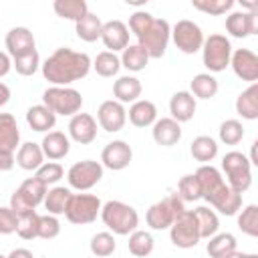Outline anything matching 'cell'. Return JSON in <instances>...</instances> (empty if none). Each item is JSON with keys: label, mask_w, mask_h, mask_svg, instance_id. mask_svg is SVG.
<instances>
[{"label": "cell", "mask_w": 258, "mask_h": 258, "mask_svg": "<svg viewBox=\"0 0 258 258\" xmlns=\"http://www.w3.org/2000/svg\"><path fill=\"white\" fill-rule=\"evenodd\" d=\"M97 121H99L101 129H105L109 133H117L127 123V111H125V107L119 101L109 99V101H103L99 105V109H97Z\"/></svg>", "instance_id": "5bb4252c"}, {"label": "cell", "mask_w": 258, "mask_h": 258, "mask_svg": "<svg viewBox=\"0 0 258 258\" xmlns=\"http://www.w3.org/2000/svg\"><path fill=\"white\" fill-rule=\"evenodd\" d=\"M206 202L224 216H234L238 214V210H242V196L236 194L228 183H224L218 191H214Z\"/></svg>", "instance_id": "d6986e66"}, {"label": "cell", "mask_w": 258, "mask_h": 258, "mask_svg": "<svg viewBox=\"0 0 258 258\" xmlns=\"http://www.w3.org/2000/svg\"><path fill=\"white\" fill-rule=\"evenodd\" d=\"M169 113L171 119L177 123H187L196 115V99L189 91H177L169 99Z\"/></svg>", "instance_id": "7402d4cb"}, {"label": "cell", "mask_w": 258, "mask_h": 258, "mask_svg": "<svg viewBox=\"0 0 258 258\" xmlns=\"http://www.w3.org/2000/svg\"><path fill=\"white\" fill-rule=\"evenodd\" d=\"M18 228V216L10 206H0V234H14Z\"/></svg>", "instance_id": "f907efd6"}, {"label": "cell", "mask_w": 258, "mask_h": 258, "mask_svg": "<svg viewBox=\"0 0 258 258\" xmlns=\"http://www.w3.org/2000/svg\"><path fill=\"white\" fill-rule=\"evenodd\" d=\"M34 175H36L42 183H46V185H54L56 181L62 179L64 169H62V165H60L58 161H44V163L36 169Z\"/></svg>", "instance_id": "7dc6e473"}, {"label": "cell", "mask_w": 258, "mask_h": 258, "mask_svg": "<svg viewBox=\"0 0 258 258\" xmlns=\"http://www.w3.org/2000/svg\"><path fill=\"white\" fill-rule=\"evenodd\" d=\"M169 238H171V244L181 250H189V248L198 246V242L202 238H200L198 220H196L194 210H183L173 220V224L169 226Z\"/></svg>", "instance_id": "30bf717a"}, {"label": "cell", "mask_w": 258, "mask_h": 258, "mask_svg": "<svg viewBox=\"0 0 258 258\" xmlns=\"http://www.w3.org/2000/svg\"><path fill=\"white\" fill-rule=\"evenodd\" d=\"M52 8L60 18H67L73 22H79L89 12V6L85 0H54Z\"/></svg>", "instance_id": "74e56055"}, {"label": "cell", "mask_w": 258, "mask_h": 258, "mask_svg": "<svg viewBox=\"0 0 258 258\" xmlns=\"http://www.w3.org/2000/svg\"><path fill=\"white\" fill-rule=\"evenodd\" d=\"M171 40L183 54H194L202 50L204 44V32L194 20H177L171 28Z\"/></svg>", "instance_id": "7c38bea8"}, {"label": "cell", "mask_w": 258, "mask_h": 258, "mask_svg": "<svg viewBox=\"0 0 258 258\" xmlns=\"http://www.w3.org/2000/svg\"><path fill=\"white\" fill-rule=\"evenodd\" d=\"M127 246H129V252H131L135 258H145V256H149V254L153 252L155 242H153V236H151L149 232H145V230H135V232L129 234Z\"/></svg>", "instance_id": "f35d334b"}, {"label": "cell", "mask_w": 258, "mask_h": 258, "mask_svg": "<svg viewBox=\"0 0 258 258\" xmlns=\"http://www.w3.org/2000/svg\"><path fill=\"white\" fill-rule=\"evenodd\" d=\"M230 67L234 69V73H236L238 79H242V81H246L250 85L258 81V56L250 48L232 50Z\"/></svg>", "instance_id": "9a60e30c"}, {"label": "cell", "mask_w": 258, "mask_h": 258, "mask_svg": "<svg viewBox=\"0 0 258 258\" xmlns=\"http://www.w3.org/2000/svg\"><path fill=\"white\" fill-rule=\"evenodd\" d=\"M226 30L234 38H246L256 32V12H230L226 16Z\"/></svg>", "instance_id": "44dd1931"}, {"label": "cell", "mask_w": 258, "mask_h": 258, "mask_svg": "<svg viewBox=\"0 0 258 258\" xmlns=\"http://www.w3.org/2000/svg\"><path fill=\"white\" fill-rule=\"evenodd\" d=\"M101 40H103V44H105V48H107L109 52L123 50V48L129 44V28H127V24L121 22V20L103 22Z\"/></svg>", "instance_id": "ac0fdd59"}, {"label": "cell", "mask_w": 258, "mask_h": 258, "mask_svg": "<svg viewBox=\"0 0 258 258\" xmlns=\"http://www.w3.org/2000/svg\"><path fill=\"white\" fill-rule=\"evenodd\" d=\"M12 67L16 69L18 75H22V77H32V75L38 71V67H40V56H38L36 50L26 52V54H22V56L12 58Z\"/></svg>", "instance_id": "bcb514c9"}, {"label": "cell", "mask_w": 258, "mask_h": 258, "mask_svg": "<svg viewBox=\"0 0 258 258\" xmlns=\"http://www.w3.org/2000/svg\"><path fill=\"white\" fill-rule=\"evenodd\" d=\"M101 28H103V22L97 14L93 12H87L79 22H75V32L81 40L85 42H95L101 38Z\"/></svg>", "instance_id": "4dcf8cb0"}, {"label": "cell", "mask_w": 258, "mask_h": 258, "mask_svg": "<svg viewBox=\"0 0 258 258\" xmlns=\"http://www.w3.org/2000/svg\"><path fill=\"white\" fill-rule=\"evenodd\" d=\"M127 28L135 34L137 44L147 52L149 58H161L165 54L171 38V26L167 20L155 18L145 10H137L129 16Z\"/></svg>", "instance_id": "7a4b0ae2"}, {"label": "cell", "mask_w": 258, "mask_h": 258, "mask_svg": "<svg viewBox=\"0 0 258 258\" xmlns=\"http://www.w3.org/2000/svg\"><path fill=\"white\" fill-rule=\"evenodd\" d=\"M189 89H191L189 93L194 95V99H212L218 93V81L210 73H200L191 79Z\"/></svg>", "instance_id": "d590c367"}, {"label": "cell", "mask_w": 258, "mask_h": 258, "mask_svg": "<svg viewBox=\"0 0 258 258\" xmlns=\"http://www.w3.org/2000/svg\"><path fill=\"white\" fill-rule=\"evenodd\" d=\"M12 69V58L8 56V52H0V79L6 77Z\"/></svg>", "instance_id": "f5cc1de1"}, {"label": "cell", "mask_w": 258, "mask_h": 258, "mask_svg": "<svg viewBox=\"0 0 258 258\" xmlns=\"http://www.w3.org/2000/svg\"><path fill=\"white\" fill-rule=\"evenodd\" d=\"M119 60H121V67H125L127 71L139 73V71H143V69L147 67L149 56H147V52H145L139 44H127V46L121 50Z\"/></svg>", "instance_id": "1f68e13d"}, {"label": "cell", "mask_w": 258, "mask_h": 258, "mask_svg": "<svg viewBox=\"0 0 258 258\" xmlns=\"http://www.w3.org/2000/svg\"><path fill=\"white\" fill-rule=\"evenodd\" d=\"M26 123L34 129V131H40V133H48L52 127H54V123H56V115L48 109V107H44L42 103L40 105H32L28 111H26Z\"/></svg>", "instance_id": "f546056e"}, {"label": "cell", "mask_w": 258, "mask_h": 258, "mask_svg": "<svg viewBox=\"0 0 258 258\" xmlns=\"http://www.w3.org/2000/svg\"><path fill=\"white\" fill-rule=\"evenodd\" d=\"M222 169L226 173V183L236 191L244 194L252 185V163L250 159L240 151H228L222 157Z\"/></svg>", "instance_id": "277c9868"}, {"label": "cell", "mask_w": 258, "mask_h": 258, "mask_svg": "<svg viewBox=\"0 0 258 258\" xmlns=\"http://www.w3.org/2000/svg\"><path fill=\"white\" fill-rule=\"evenodd\" d=\"M93 69H95V73H97L99 77L109 79V77H115V75L119 73V69H121V60H119V56H117L115 52L103 50V52H99V54L95 56V60H93Z\"/></svg>", "instance_id": "ab89813d"}, {"label": "cell", "mask_w": 258, "mask_h": 258, "mask_svg": "<svg viewBox=\"0 0 258 258\" xmlns=\"http://www.w3.org/2000/svg\"><path fill=\"white\" fill-rule=\"evenodd\" d=\"M69 198H71V189L64 187V185H54L46 191L44 196V208H46V214L50 216H60L64 214L67 210V204H69Z\"/></svg>", "instance_id": "836d02e7"}, {"label": "cell", "mask_w": 258, "mask_h": 258, "mask_svg": "<svg viewBox=\"0 0 258 258\" xmlns=\"http://www.w3.org/2000/svg\"><path fill=\"white\" fill-rule=\"evenodd\" d=\"M0 258H6V256H2V254H0Z\"/></svg>", "instance_id": "6f0895ef"}, {"label": "cell", "mask_w": 258, "mask_h": 258, "mask_svg": "<svg viewBox=\"0 0 258 258\" xmlns=\"http://www.w3.org/2000/svg\"><path fill=\"white\" fill-rule=\"evenodd\" d=\"M127 117L135 127H149L157 121V107H155V103H151L147 99H139V101L131 103Z\"/></svg>", "instance_id": "4316f807"}, {"label": "cell", "mask_w": 258, "mask_h": 258, "mask_svg": "<svg viewBox=\"0 0 258 258\" xmlns=\"http://www.w3.org/2000/svg\"><path fill=\"white\" fill-rule=\"evenodd\" d=\"M101 177H103V165L99 161H93V159L77 161L67 171L69 185L73 189H79V191H87V189L95 187L101 181Z\"/></svg>", "instance_id": "8fae6325"}, {"label": "cell", "mask_w": 258, "mask_h": 258, "mask_svg": "<svg viewBox=\"0 0 258 258\" xmlns=\"http://www.w3.org/2000/svg\"><path fill=\"white\" fill-rule=\"evenodd\" d=\"M196 177H198V181H200L202 198H204V200H208L214 191H218V189L226 183L224 177H222V173H220V169H216L212 163L200 165L198 171H196Z\"/></svg>", "instance_id": "83f0119b"}, {"label": "cell", "mask_w": 258, "mask_h": 258, "mask_svg": "<svg viewBox=\"0 0 258 258\" xmlns=\"http://www.w3.org/2000/svg\"><path fill=\"white\" fill-rule=\"evenodd\" d=\"M208 246L206 252L210 254V258H226L228 254H232L236 250V238L230 232H222V234H214L212 238H208Z\"/></svg>", "instance_id": "e575fe53"}, {"label": "cell", "mask_w": 258, "mask_h": 258, "mask_svg": "<svg viewBox=\"0 0 258 258\" xmlns=\"http://www.w3.org/2000/svg\"><path fill=\"white\" fill-rule=\"evenodd\" d=\"M91 252L95 258H107L115 252L117 248V242H115V236L111 232H97L93 238H91V244H89Z\"/></svg>", "instance_id": "60d3db41"}, {"label": "cell", "mask_w": 258, "mask_h": 258, "mask_svg": "<svg viewBox=\"0 0 258 258\" xmlns=\"http://www.w3.org/2000/svg\"><path fill=\"white\" fill-rule=\"evenodd\" d=\"M101 220L103 224L117 236H129L131 232L137 230L139 226V214L133 206L119 202V200H109L101 206Z\"/></svg>", "instance_id": "3957f363"}, {"label": "cell", "mask_w": 258, "mask_h": 258, "mask_svg": "<svg viewBox=\"0 0 258 258\" xmlns=\"http://www.w3.org/2000/svg\"><path fill=\"white\" fill-rule=\"evenodd\" d=\"M6 258H34V254H32L30 250H26V248H16V250H12Z\"/></svg>", "instance_id": "db71d44e"}, {"label": "cell", "mask_w": 258, "mask_h": 258, "mask_svg": "<svg viewBox=\"0 0 258 258\" xmlns=\"http://www.w3.org/2000/svg\"><path fill=\"white\" fill-rule=\"evenodd\" d=\"M60 234V222L56 216H50V214H44L40 216V226H38V238L42 240H52Z\"/></svg>", "instance_id": "681fc988"}, {"label": "cell", "mask_w": 258, "mask_h": 258, "mask_svg": "<svg viewBox=\"0 0 258 258\" xmlns=\"http://www.w3.org/2000/svg\"><path fill=\"white\" fill-rule=\"evenodd\" d=\"M189 153L196 161H202V163H210L216 155H218V143L214 137L210 135H198L191 145H189Z\"/></svg>", "instance_id": "d6a6232c"}, {"label": "cell", "mask_w": 258, "mask_h": 258, "mask_svg": "<svg viewBox=\"0 0 258 258\" xmlns=\"http://www.w3.org/2000/svg\"><path fill=\"white\" fill-rule=\"evenodd\" d=\"M38 226H40V214H36V210L34 212L20 214L18 216L16 234L22 240H34V238H38Z\"/></svg>", "instance_id": "b9f144b4"}, {"label": "cell", "mask_w": 258, "mask_h": 258, "mask_svg": "<svg viewBox=\"0 0 258 258\" xmlns=\"http://www.w3.org/2000/svg\"><path fill=\"white\" fill-rule=\"evenodd\" d=\"M69 139L81 143V145H89L97 139V121L93 115L89 113H77L71 117L69 121Z\"/></svg>", "instance_id": "2e32d148"}, {"label": "cell", "mask_w": 258, "mask_h": 258, "mask_svg": "<svg viewBox=\"0 0 258 258\" xmlns=\"http://www.w3.org/2000/svg\"><path fill=\"white\" fill-rule=\"evenodd\" d=\"M4 42H6L8 56H12V58L36 50L34 34H32L26 26H14V28H10V30L6 32V40H4Z\"/></svg>", "instance_id": "e0dca14e"}, {"label": "cell", "mask_w": 258, "mask_h": 258, "mask_svg": "<svg viewBox=\"0 0 258 258\" xmlns=\"http://www.w3.org/2000/svg\"><path fill=\"white\" fill-rule=\"evenodd\" d=\"M131 159H133V149L123 139H115V141L107 143L101 151V165L111 169V171L125 169L131 163Z\"/></svg>", "instance_id": "4fadbf2b"}, {"label": "cell", "mask_w": 258, "mask_h": 258, "mask_svg": "<svg viewBox=\"0 0 258 258\" xmlns=\"http://www.w3.org/2000/svg\"><path fill=\"white\" fill-rule=\"evenodd\" d=\"M44 163V153L40 149L38 143L34 141H26L18 147L16 151V165L24 171H36L40 165Z\"/></svg>", "instance_id": "484cf974"}, {"label": "cell", "mask_w": 258, "mask_h": 258, "mask_svg": "<svg viewBox=\"0 0 258 258\" xmlns=\"http://www.w3.org/2000/svg\"><path fill=\"white\" fill-rule=\"evenodd\" d=\"M226 258H258V254H246V252H238V250H234V252L228 254Z\"/></svg>", "instance_id": "9f6ffc18"}, {"label": "cell", "mask_w": 258, "mask_h": 258, "mask_svg": "<svg viewBox=\"0 0 258 258\" xmlns=\"http://www.w3.org/2000/svg\"><path fill=\"white\" fill-rule=\"evenodd\" d=\"M177 196L181 198V202H196L202 198V187H200V181L196 177V173H187L179 179L177 183Z\"/></svg>", "instance_id": "7bdbcfd3"}, {"label": "cell", "mask_w": 258, "mask_h": 258, "mask_svg": "<svg viewBox=\"0 0 258 258\" xmlns=\"http://www.w3.org/2000/svg\"><path fill=\"white\" fill-rule=\"evenodd\" d=\"M202 56L210 73L226 71V67L230 64V56H232V44L224 34H210L208 38H204Z\"/></svg>", "instance_id": "9c48e42d"}, {"label": "cell", "mask_w": 258, "mask_h": 258, "mask_svg": "<svg viewBox=\"0 0 258 258\" xmlns=\"http://www.w3.org/2000/svg\"><path fill=\"white\" fill-rule=\"evenodd\" d=\"M194 214H196V220H198L200 238H212L214 234H218L220 220H218V214L214 210H210L208 206H198L194 210Z\"/></svg>", "instance_id": "8d00e7d4"}, {"label": "cell", "mask_w": 258, "mask_h": 258, "mask_svg": "<svg viewBox=\"0 0 258 258\" xmlns=\"http://www.w3.org/2000/svg\"><path fill=\"white\" fill-rule=\"evenodd\" d=\"M8 101H10V89H8V85L0 83V107H4Z\"/></svg>", "instance_id": "11a10c76"}, {"label": "cell", "mask_w": 258, "mask_h": 258, "mask_svg": "<svg viewBox=\"0 0 258 258\" xmlns=\"http://www.w3.org/2000/svg\"><path fill=\"white\" fill-rule=\"evenodd\" d=\"M153 141L161 147H171L181 139V125L171 117H161L151 125Z\"/></svg>", "instance_id": "ffe728a7"}, {"label": "cell", "mask_w": 258, "mask_h": 258, "mask_svg": "<svg viewBox=\"0 0 258 258\" xmlns=\"http://www.w3.org/2000/svg\"><path fill=\"white\" fill-rule=\"evenodd\" d=\"M185 210L181 198L177 194H171L167 198H163L161 202H155L147 214H145V220H147V226L151 230H169V226L173 224V220Z\"/></svg>", "instance_id": "ba28073f"}, {"label": "cell", "mask_w": 258, "mask_h": 258, "mask_svg": "<svg viewBox=\"0 0 258 258\" xmlns=\"http://www.w3.org/2000/svg\"><path fill=\"white\" fill-rule=\"evenodd\" d=\"M93 60L87 52H77L73 48H56L42 62V77L52 87H67L75 81H81L89 75Z\"/></svg>", "instance_id": "6da1fadb"}, {"label": "cell", "mask_w": 258, "mask_h": 258, "mask_svg": "<svg viewBox=\"0 0 258 258\" xmlns=\"http://www.w3.org/2000/svg\"><path fill=\"white\" fill-rule=\"evenodd\" d=\"M48 191V185L42 183L36 175L28 177L20 183V187L10 196V210L20 216L26 212H34L36 206H40L44 202V196Z\"/></svg>", "instance_id": "5b68a950"}, {"label": "cell", "mask_w": 258, "mask_h": 258, "mask_svg": "<svg viewBox=\"0 0 258 258\" xmlns=\"http://www.w3.org/2000/svg\"><path fill=\"white\" fill-rule=\"evenodd\" d=\"M218 133H220V141L222 143H226V145H238L242 141V137H244V127H242V123L238 119H226L220 125Z\"/></svg>", "instance_id": "f6af8a7d"}, {"label": "cell", "mask_w": 258, "mask_h": 258, "mask_svg": "<svg viewBox=\"0 0 258 258\" xmlns=\"http://www.w3.org/2000/svg\"><path fill=\"white\" fill-rule=\"evenodd\" d=\"M238 228H240L246 236H252V238L258 236V206H256V204L246 206V208L238 214Z\"/></svg>", "instance_id": "ee69618b"}, {"label": "cell", "mask_w": 258, "mask_h": 258, "mask_svg": "<svg viewBox=\"0 0 258 258\" xmlns=\"http://www.w3.org/2000/svg\"><path fill=\"white\" fill-rule=\"evenodd\" d=\"M141 81L133 75H125V77H119L115 83H113V95H115V101H119L121 105L123 103H135L139 101L141 97Z\"/></svg>", "instance_id": "d4e9b609"}, {"label": "cell", "mask_w": 258, "mask_h": 258, "mask_svg": "<svg viewBox=\"0 0 258 258\" xmlns=\"http://www.w3.org/2000/svg\"><path fill=\"white\" fill-rule=\"evenodd\" d=\"M191 6L200 12H206V14H212V16H220V14H226L232 6H234V0H194Z\"/></svg>", "instance_id": "c3c4849f"}, {"label": "cell", "mask_w": 258, "mask_h": 258, "mask_svg": "<svg viewBox=\"0 0 258 258\" xmlns=\"http://www.w3.org/2000/svg\"><path fill=\"white\" fill-rule=\"evenodd\" d=\"M42 105L48 107L54 115L73 117L83 107V97L77 89L71 87H48L42 93Z\"/></svg>", "instance_id": "8992f818"}, {"label": "cell", "mask_w": 258, "mask_h": 258, "mask_svg": "<svg viewBox=\"0 0 258 258\" xmlns=\"http://www.w3.org/2000/svg\"><path fill=\"white\" fill-rule=\"evenodd\" d=\"M20 147V129L10 113H0V151H16Z\"/></svg>", "instance_id": "cb8c5ba5"}, {"label": "cell", "mask_w": 258, "mask_h": 258, "mask_svg": "<svg viewBox=\"0 0 258 258\" xmlns=\"http://www.w3.org/2000/svg\"><path fill=\"white\" fill-rule=\"evenodd\" d=\"M236 113L248 121L258 119V83H252L236 97Z\"/></svg>", "instance_id": "f1b7e54d"}, {"label": "cell", "mask_w": 258, "mask_h": 258, "mask_svg": "<svg viewBox=\"0 0 258 258\" xmlns=\"http://www.w3.org/2000/svg\"><path fill=\"white\" fill-rule=\"evenodd\" d=\"M16 163V157L12 151H0V171H10Z\"/></svg>", "instance_id": "816d5d0a"}, {"label": "cell", "mask_w": 258, "mask_h": 258, "mask_svg": "<svg viewBox=\"0 0 258 258\" xmlns=\"http://www.w3.org/2000/svg\"><path fill=\"white\" fill-rule=\"evenodd\" d=\"M101 200L93 194H71L64 216L71 224H91L97 220V216L101 214Z\"/></svg>", "instance_id": "52a82bcc"}, {"label": "cell", "mask_w": 258, "mask_h": 258, "mask_svg": "<svg viewBox=\"0 0 258 258\" xmlns=\"http://www.w3.org/2000/svg\"><path fill=\"white\" fill-rule=\"evenodd\" d=\"M40 149H42L44 157H48L50 161H56V159H62V157L69 155V151H71V139L62 131H48L42 137Z\"/></svg>", "instance_id": "603a6c76"}]
</instances>
